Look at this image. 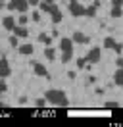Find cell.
Wrapping results in <instances>:
<instances>
[{
    "label": "cell",
    "mask_w": 123,
    "mask_h": 127,
    "mask_svg": "<svg viewBox=\"0 0 123 127\" xmlns=\"http://www.w3.org/2000/svg\"><path fill=\"white\" fill-rule=\"evenodd\" d=\"M44 98H46V102L54 104V106H62V108H67L69 106V100H67V96H65V93H63V91H58V89L46 91Z\"/></svg>",
    "instance_id": "6da1fadb"
},
{
    "label": "cell",
    "mask_w": 123,
    "mask_h": 127,
    "mask_svg": "<svg viewBox=\"0 0 123 127\" xmlns=\"http://www.w3.org/2000/svg\"><path fill=\"white\" fill-rule=\"evenodd\" d=\"M115 64H117V67H123V56H119V58L115 60Z\"/></svg>",
    "instance_id": "f1b7e54d"
},
{
    "label": "cell",
    "mask_w": 123,
    "mask_h": 127,
    "mask_svg": "<svg viewBox=\"0 0 123 127\" xmlns=\"http://www.w3.org/2000/svg\"><path fill=\"white\" fill-rule=\"evenodd\" d=\"M54 6H56V4H48L46 0H40V2H38V8H40V12H44V14H52Z\"/></svg>",
    "instance_id": "4fadbf2b"
},
{
    "label": "cell",
    "mask_w": 123,
    "mask_h": 127,
    "mask_svg": "<svg viewBox=\"0 0 123 127\" xmlns=\"http://www.w3.org/2000/svg\"><path fill=\"white\" fill-rule=\"evenodd\" d=\"M112 4H114V6H121V8H123V0H112Z\"/></svg>",
    "instance_id": "f546056e"
},
{
    "label": "cell",
    "mask_w": 123,
    "mask_h": 127,
    "mask_svg": "<svg viewBox=\"0 0 123 127\" xmlns=\"http://www.w3.org/2000/svg\"><path fill=\"white\" fill-rule=\"evenodd\" d=\"M27 21H29V17H27V16H19V25H25Z\"/></svg>",
    "instance_id": "83f0119b"
},
{
    "label": "cell",
    "mask_w": 123,
    "mask_h": 127,
    "mask_svg": "<svg viewBox=\"0 0 123 127\" xmlns=\"http://www.w3.org/2000/svg\"><path fill=\"white\" fill-rule=\"evenodd\" d=\"M31 64H33V71H35V75L50 79V73H48V69H46V65H42V64L37 62V60H31Z\"/></svg>",
    "instance_id": "7a4b0ae2"
},
{
    "label": "cell",
    "mask_w": 123,
    "mask_h": 127,
    "mask_svg": "<svg viewBox=\"0 0 123 127\" xmlns=\"http://www.w3.org/2000/svg\"><path fill=\"white\" fill-rule=\"evenodd\" d=\"M100 58H102V50H100V46H92L91 50H89V54H87V62H89V64H98Z\"/></svg>",
    "instance_id": "3957f363"
},
{
    "label": "cell",
    "mask_w": 123,
    "mask_h": 127,
    "mask_svg": "<svg viewBox=\"0 0 123 127\" xmlns=\"http://www.w3.org/2000/svg\"><path fill=\"white\" fill-rule=\"evenodd\" d=\"M114 50H115V52H117V54H119V56H121V54H123V44H121V42H115Z\"/></svg>",
    "instance_id": "d4e9b609"
},
{
    "label": "cell",
    "mask_w": 123,
    "mask_h": 127,
    "mask_svg": "<svg viewBox=\"0 0 123 127\" xmlns=\"http://www.w3.org/2000/svg\"><path fill=\"white\" fill-rule=\"evenodd\" d=\"M15 4V12H21V14H25L27 10H29V0H12Z\"/></svg>",
    "instance_id": "9c48e42d"
},
{
    "label": "cell",
    "mask_w": 123,
    "mask_h": 127,
    "mask_svg": "<svg viewBox=\"0 0 123 127\" xmlns=\"http://www.w3.org/2000/svg\"><path fill=\"white\" fill-rule=\"evenodd\" d=\"M71 40H73V42H79V44H89V42H91V39H89L87 35H83L81 31H75V33H73Z\"/></svg>",
    "instance_id": "52a82bcc"
},
{
    "label": "cell",
    "mask_w": 123,
    "mask_h": 127,
    "mask_svg": "<svg viewBox=\"0 0 123 127\" xmlns=\"http://www.w3.org/2000/svg\"><path fill=\"white\" fill-rule=\"evenodd\" d=\"M50 16H52V23H54V25L60 23L62 17H63V16H62V10L58 8V6H54V10H52V14H50Z\"/></svg>",
    "instance_id": "5bb4252c"
},
{
    "label": "cell",
    "mask_w": 123,
    "mask_h": 127,
    "mask_svg": "<svg viewBox=\"0 0 123 127\" xmlns=\"http://www.w3.org/2000/svg\"><path fill=\"white\" fill-rule=\"evenodd\" d=\"M104 46H106V48H114L115 46V40L112 39V37H106V39H104Z\"/></svg>",
    "instance_id": "ffe728a7"
},
{
    "label": "cell",
    "mask_w": 123,
    "mask_h": 127,
    "mask_svg": "<svg viewBox=\"0 0 123 127\" xmlns=\"http://www.w3.org/2000/svg\"><path fill=\"white\" fill-rule=\"evenodd\" d=\"M15 37H19V39H25V37H29V31H27V27L25 25H15L14 29H12Z\"/></svg>",
    "instance_id": "ba28073f"
},
{
    "label": "cell",
    "mask_w": 123,
    "mask_h": 127,
    "mask_svg": "<svg viewBox=\"0 0 123 127\" xmlns=\"http://www.w3.org/2000/svg\"><path fill=\"white\" fill-rule=\"evenodd\" d=\"M73 58V52H62V64H67Z\"/></svg>",
    "instance_id": "d6986e66"
},
{
    "label": "cell",
    "mask_w": 123,
    "mask_h": 127,
    "mask_svg": "<svg viewBox=\"0 0 123 127\" xmlns=\"http://www.w3.org/2000/svg\"><path fill=\"white\" fill-rule=\"evenodd\" d=\"M17 50H19V54H23V56H31L35 52V46H31V44H19Z\"/></svg>",
    "instance_id": "7c38bea8"
},
{
    "label": "cell",
    "mask_w": 123,
    "mask_h": 127,
    "mask_svg": "<svg viewBox=\"0 0 123 127\" xmlns=\"http://www.w3.org/2000/svg\"><path fill=\"white\" fill-rule=\"evenodd\" d=\"M114 85L123 89V67H117V71L114 73Z\"/></svg>",
    "instance_id": "30bf717a"
},
{
    "label": "cell",
    "mask_w": 123,
    "mask_h": 127,
    "mask_svg": "<svg viewBox=\"0 0 123 127\" xmlns=\"http://www.w3.org/2000/svg\"><path fill=\"white\" fill-rule=\"evenodd\" d=\"M2 25H4V29L12 31V29L15 27V19H14V16H6L4 19H2Z\"/></svg>",
    "instance_id": "8fae6325"
},
{
    "label": "cell",
    "mask_w": 123,
    "mask_h": 127,
    "mask_svg": "<svg viewBox=\"0 0 123 127\" xmlns=\"http://www.w3.org/2000/svg\"><path fill=\"white\" fill-rule=\"evenodd\" d=\"M38 42H42V44H46V46H50V44H52V37L46 35V33H40V35H38Z\"/></svg>",
    "instance_id": "9a60e30c"
},
{
    "label": "cell",
    "mask_w": 123,
    "mask_h": 127,
    "mask_svg": "<svg viewBox=\"0 0 123 127\" xmlns=\"http://www.w3.org/2000/svg\"><path fill=\"white\" fill-rule=\"evenodd\" d=\"M38 2L40 0H29V6H38Z\"/></svg>",
    "instance_id": "1f68e13d"
},
{
    "label": "cell",
    "mask_w": 123,
    "mask_h": 127,
    "mask_svg": "<svg viewBox=\"0 0 123 127\" xmlns=\"http://www.w3.org/2000/svg\"><path fill=\"white\" fill-rule=\"evenodd\" d=\"M27 102V96H19V104H25Z\"/></svg>",
    "instance_id": "d6a6232c"
},
{
    "label": "cell",
    "mask_w": 123,
    "mask_h": 127,
    "mask_svg": "<svg viewBox=\"0 0 123 127\" xmlns=\"http://www.w3.org/2000/svg\"><path fill=\"white\" fill-rule=\"evenodd\" d=\"M8 10H10V12H15V4H14V2H10V4H8Z\"/></svg>",
    "instance_id": "4dcf8cb0"
},
{
    "label": "cell",
    "mask_w": 123,
    "mask_h": 127,
    "mask_svg": "<svg viewBox=\"0 0 123 127\" xmlns=\"http://www.w3.org/2000/svg\"><path fill=\"white\" fill-rule=\"evenodd\" d=\"M104 108H106V110H115V108H119V104L114 102V100H110V102L104 104Z\"/></svg>",
    "instance_id": "44dd1931"
},
{
    "label": "cell",
    "mask_w": 123,
    "mask_h": 127,
    "mask_svg": "<svg viewBox=\"0 0 123 127\" xmlns=\"http://www.w3.org/2000/svg\"><path fill=\"white\" fill-rule=\"evenodd\" d=\"M46 2H48V4H56V0H46Z\"/></svg>",
    "instance_id": "836d02e7"
},
{
    "label": "cell",
    "mask_w": 123,
    "mask_h": 127,
    "mask_svg": "<svg viewBox=\"0 0 123 127\" xmlns=\"http://www.w3.org/2000/svg\"><path fill=\"white\" fill-rule=\"evenodd\" d=\"M31 19H33L35 23H38V21H40V10H38V12H33V14H31Z\"/></svg>",
    "instance_id": "603a6c76"
},
{
    "label": "cell",
    "mask_w": 123,
    "mask_h": 127,
    "mask_svg": "<svg viewBox=\"0 0 123 127\" xmlns=\"http://www.w3.org/2000/svg\"><path fill=\"white\" fill-rule=\"evenodd\" d=\"M17 39H19V37H15V35H12V37H10V44H12V46H19V40H17Z\"/></svg>",
    "instance_id": "cb8c5ba5"
},
{
    "label": "cell",
    "mask_w": 123,
    "mask_h": 127,
    "mask_svg": "<svg viewBox=\"0 0 123 127\" xmlns=\"http://www.w3.org/2000/svg\"><path fill=\"white\" fill-rule=\"evenodd\" d=\"M60 50L62 52H73V40L67 37H62L60 39Z\"/></svg>",
    "instance_id": "8992f818"
},
{
    "label": "cell",
    "mask_w": 123,
    "mask_h": 127,
    "mask_svg": "<svg viewBox=\"0 0 123 127\" xmlns=\"http://www.w3.org/2000/svg\"><path fill=\"white\" fill-rule=\"evenodd\" d=\"M110 16L112 17H123V8L121 6H114L112 12H110Z\"/></svg>",
    "instance_id": "2e32d148"
},
{
    "label": "cell",
    "mask_w": 123,
    "mask_h": 127,
    "mask_svg": "<svg viewBox=\"0 0 123 127\" xmlns=\"http://www.w3.org/2000/svg\"><path fill=\"white\" fill-rule=\"evenodd\" d=\"M96 8H98V6H89V8H85V17H94L96 16Z\"/></svg>",
    "instance_id": "ac0fdd59"
},
{
    "label": "cell",
    "mask_w": 123,
    "mask_h": 127,
    "mask_svg": "<svg viewBox=\"0 0 123 127\" xmlns=\"http://www.w3.org/2000/svg\"><path fill=\"white\" fill-rule=\"evenodd\" d=\"M44 104H46V98H38L37 102H35V106L37 108H44Z\"/></svg>",
    "instance_id": "484cf974"
},
{
    "label": "cell",
    "mask_w": 123,
    "mask_h": 127,
    "mask_svg": "<svg viewBox=\"0 0 123 127\" xmlns=\"http://www.w3.org/2000/svg\"><path fill=\"white\" fill-rule=\"evenodd\" d=\"M44 56L50 60V62H52L54 58H56V50H54L52 46H46V48H44Z\"/></svg>",
    "instance_id": "e0dca14e"
},
{
    "label": "cell",
    "mask_w": 123,
    "mask_h": 127,
    "mask_svg": "<svg viewBox=\"0 0 123 127\" xmlns=\"http://www.w3.org/2000/svg\"><path fill=\"white\" fill-rule=\"evenodd\" d=\"M69 12H71V16H75V17H83L85 6H81L79 2H69Z\"/></svg>",
    "instance_id": "277c9868"
},
{
    "label": "cell",
    "mask_w": 123,
    "mask_h": 127,
    "mask_svg": "<svg viewBox=\"0 0 123 127\" xmlns=\"http://www.w3.org/2000/svg\"><path fill=\"white\" fill-rule=\"evenodd\" d=\"M85 65H87V58H77V67L83 69Z\"/></svg>",
    "instance_id": "7402d4cb"
},
{
    "label": "cell",
    "mask_w": 123,
    "mask_h": 127,
    "mask_svg": "<svg viewBox=\"0 0 123 127\" xmlns=\"http://www.w3.org/2000/svg\"><path fill=\"white\" fill-rule=\"evenodd\" d=\"M6 91H8V85L4 83V79H2V81H0V95H2V93H6Z\"/></svg>",
    "instance_id": "4316f807"
},
{
    "label": "cell",
    "mask_w": 123,
    "mask_h": 127,
    "mask_svg": "<svg viewBox=\"0 0 123 127\" xmlns=\"http://www.w3.org/2000/svg\"><path fill=\"white\" fill-rule=\"evenodd\" d=\"M12 75V67H10V64H8V60H0V79H6V77H10Z\"/></svg>",
    "instance_id": "5b68a950"
}]
</instances>
